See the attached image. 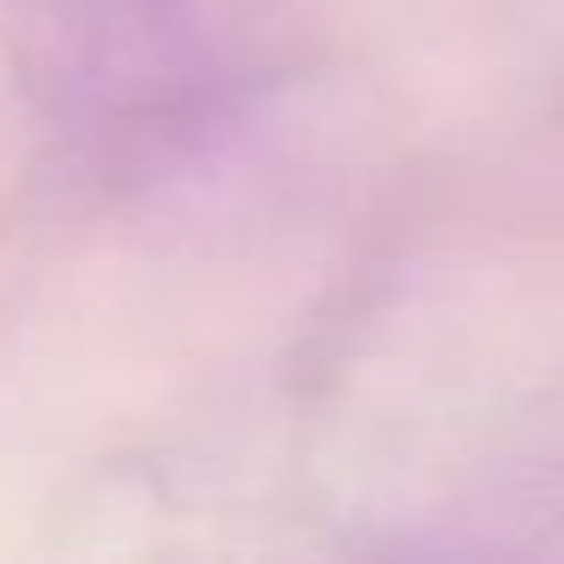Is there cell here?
Instances as JSON below:
<instances>
[{"label": "cell", "instance_id": "6da1fadb", "mask_svg": "<svg viewBox=\"0 0 564 564\" xmlns=\"http://www.w3.org/2000/svg\"><path fill=\"white\" fill-rule=\"evenodd\" d=\"M25 86L91 159H152L207 122L231 74V0H13Z\"/></svg>", "mask_w": 564, "mask_h": 564}]
</instances>
